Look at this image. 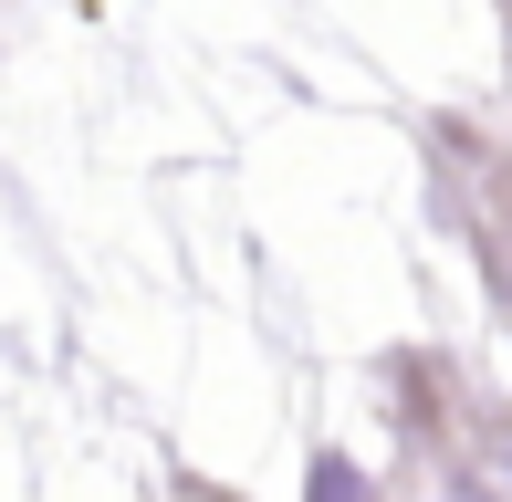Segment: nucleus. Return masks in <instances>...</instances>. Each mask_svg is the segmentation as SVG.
Masks as SVG:
<instances>
[{"label":"nucleus","mask_w":512,"mask_h":502,"mask_svg":"<svg viewBox=\"0 0 512 502\" xmlns=\"http://www.w3.org/2000/svg\"><path fill=\"white\" fill-rule=\"evenodd\" d=\"M314 502H356V471H335V461H324V471H314Z\"/></svg>","instance_id":"obj_1"}]
</instances>
